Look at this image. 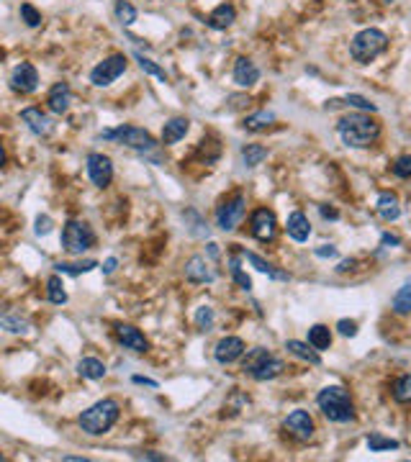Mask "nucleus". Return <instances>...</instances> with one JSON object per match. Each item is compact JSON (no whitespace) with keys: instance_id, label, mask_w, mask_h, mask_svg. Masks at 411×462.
Returning <instances> with one entry per match:
<instances>
[{"instance_id":"43","label":"nucleus","mask_w":411,"mask_h":462,"mask_svg":"<svg viewBox=\"0 0 411 462\" xmlns=\"http://www.w3.org/2000/svg\"><path fill=\"white\" fill-rule=\"evenodd\" d=\"M393 172H396L398 178H411V157L406 154V157H398L396 159V164H393Z\"/></svg>"},{"instance_id":"31","label":"nucleus","mask_w":411,"mask_h":462,"mask_svg":"<svg viewBox=\"0 0 411 462\" xmlns=\"http://www.w3.org/2000/svg\"><path fill=\"white\" fill-rule=\"evenodd\" d=\"M265 157H268V150L260 147V144H247V147L242 150V162L247 164V167H257Z\"/></svg>"},{"instance_id":"29","label":"nucleus","mask_w":411,"mask_h":462,"mask_svg":"<svg viewBox=\"0 0 411 462\" xmlns=\"http://www.w3.org/2000/svg\"><path fill=\"white\" fill-rule=\"evenodd\" d=\"M285 370L283 360H278V357H270L268 363L263 365V367L255 372V380H273V377H278L280 372Z\"/></svg>"},{"instance_id":"22","label":"nucleus","mask_w":411,"mask_h":462,"mask_svg":"<svg viewBox=\"0 0 411 462\" xmlns=\"http://www.w3.org/2000/svg\"><path fill=\"white\" fill-rule=\"evenodd\" d=\"M378 214H381L383 221H396L398 216H401V206H398V198L393 195V193H381L378 195Z\"/></svg>"},{"instance_id":"36","label":"nucleus","mask_w":411,"mask_h":462,"mask_svg":"<svg viewBox=\"0 0 411 462\" xmlns=\"http://www.w3.org/2000/svg\"><path fill=\"white\" fill-rule=\"evenodd\" d=\"M368 447L370 452H386V449H398V442L388 439V437H381V434H370Z\"/></svg>"},{"instance_id":"12","label":"nucleus","mask_w":411,"mask_h":462,"mask_svg":"<svg viewBox=\"0 0 411 462\" xmlns=\"http://www.w3.org/2000/svg\"><path fill=\"white\" fill-rule=\"evenodd\" d=\"M242 355H244V341H242L239 336H224V339L216 344V349H213V357H216V363H221V365L237 363Z\"/></svg>"},{"instance_id":"19","label":"nucleus","mask_w":411,"mask_h":462,"mask_svg":"<svg viewBox=\"0 0 411 462\" xmlns=\"http://www.w3.org/2000/svg\"><path fill=\"white\" fill-rule=\"evenodd\" d=\"M285 231H288V236H291L293 242H306L311 236V224H309V219L301 211H293L288 216V221H285Z\"/></svg>"},{"instance_id":"39","label":"nucleus","mask_w":411,"mask_h":462,"mask_svg":"<svg viewBox=\"0 0 411 462\" xmlns=\"http://www.w3.org/2000/svg\"><path fill=\"white\" fill-rule=\"evenodd\" d=\"M229 272H232V277H234V283L239 285L242 291H249L252 288V280H249L244 272H242V267H239V260H229Z\"/></svg>"},{"instance_id":"46","label":"nucleus","mask_w":411,"mask_h":462,"mask_svg":"<svg viewBox=\"0 0 411 462\" xmlns=\"http://www.w3.org/2000/svg\"><path fill=\"white\" fill-rule=\"evenodd\" d=\"M316 257H337V247H332V244H321L319 249H316Z\"/></svg>"},{"instance_id":"41","label":"nucleus","mask_w":411,"mask_h":462,"mask_svg":"<svg viewBox=\"0 0 411 462\" xmlns=\"http://www.w3.org/2000/svg\"><path fill=\"white\" fill-rule=\"evenodd\" d=\"M196 327L203 329V332L213 327V308L211 306H201L198 311H196Z\"/></svg>"},{"instance_id":"33","label":"nucleus","mask_w":411,"mask_h":462,"mask_svg":"<svg viewBox=\"0 0 411 462\" xmlns=\"http://www.w3.org/2000/svg\"><path fill=\"white\" fill-rule=\"evenodd\" d=\"M393 399L396 403H411V375H401L393 385Z\"/></svg>"},{"instance_id":"16","label":"nucleus","mask_w":411,"mask_h":462,"mask_svg":"<svg viewBox=\"0 0 411 462\" xmlns=\"http://www.w3.org/2000/svg\"><path fill=\"white\" fill-rule=\"evenodd\" d=\"M72 103V90L67 83H54L49 90V95H47V106H49L52 114H67V108H70Z\"/></svg>"},{"instance_id":"45","label":"nucleus","mask_w":411,"mask_h":462,"mask_svg":"<svg viewBox=\"0 0 411 462\" xmlns=\"http://www.w3.org/2000/svg\"><path fill=\"white\" fill-rule=\"evenodd\" d=\"M337 329H340L342 336H355V334H357V324H355V321H347V319H342L340 324H337Z\"/></svg>"},{"instance_id":"11","label":"nucleus","mask_w":411,"mask_h":462,"mask_svg":"<svg viewBox=\"0 0 411 462\" xmlns=\"http://www.w3.org/2000/svg\"><path fill=\"white\" fill-rule=\"evenodd\" d=\"M36 85H39V72H36L34 64L29 62L16 64L13 72H11V87H13V92L29 95V92L36 90Z\"/></svg>"},{"instance_id":"48","label":"nucleus","mask_w":411,"mask_h":462,"mask_svg":"<svg viewBox=\"0 0 411 462\" xmlns=\"http://www.w3.org/2000/svg\"><path fill=\"white\" fill-rule=\"evenodd\" d=\"M321 216H324V219H337V211H334V208H326V206H321Z\"/></svg>"},{"instance_id":"47","label":"nucleus","mask_w":411,"mask_h":462,"mask_svg":"<svg viewBox=\"0 0 411 462\" xmlns=\"http://www.w3.org/2000/svg\"><path fill=\"white\" fill-rule=\"evenodd\" d=\"M134 383H139V385H149V388H157V383L155 380H149V377H142V375H134Z\"/></svg>"},{"instance_id":"44","label":"nucleus","mask_w":411,"mask_h":462,"mask_svg":"<svg viewBox=\"0 0 411 462\" xmlns=\"http://www.w3.org/2000/svg\"><path fill=\"white\" fill-rule=\"evenodd\" d=\"M49 231H52V219L49 216H39V219H36V234L47 236Z\"/></svg>"},{"instance_id":"9","label":"nucleus","mask_w":411,"mask_h":462,"mask_svg":"<svg viewBox=\"0 0 411 462\" xmlns=\"http://www.w3.org/2000/svg\"><path fill=\"white\" fill-rule=\"evenodd\" d=\"M249 231L255 236L257 242H273L278 234V221L275 214L270 208H257L252 214V221H249Z\"/></svg>"},{"instance_id":"1","label":"nucleus","mask_w":411,"mask_h":462,"mask_svg":"<svg viewBox=\"0 0 411 462\" xmlns=\"http://www.w3.org/2000/svg\"><path fill=\"white\" fill-rule=\"evenodd\" d=\"M337 131H340L342 142L355 150H365L370 144H376V139L381 136V126L365 114H350L340 118Z\"/></svg>"},{"instance_id":"35","label":"nucleus","mask_w":411,"mask_h":462,"mask_svg":"<svg viewBox=\"0 0 411 462\" xmlns=\"http://www.w3.org/2000/svg\"><path fill=\"white\" fill-rule=\"evenodd\" d=\"M393 311H396V313H411V283H406L404 288L393 296Z\"/></svg>"},{"instance_id":"15","label":"nucleus","mask_w":411,"mask_h":462,"mask_svg":"<svg viewBox=\"0 0 411 462\" xmlns=\"http://www.w3.org/2000/svg\"><path fill=\"white\" fill-rule=\"evenodd\" d=\"M285 429L296 437V439H301V442H306V439H311L314 437V419L309 416L306 411H293L288 419H285Z\"/></svg>"},{"instance_id":"7","label":"nucleus","mask_w":411,"mask_h":462,"mask_svg":"<svg viewBox=\"0 0 411 462\" xmlns=\"http://www.w3.org/2000/svg\"><path fill=\"white\" fill-rule=\"evenodd\" d=\"M244 211H247V198L242 193H234L232 198H227L216 208V226L221 231H232V229L239 226V221L244 219Z\"/></svg>"},{"instance_id":"4","label":"nucleus","mask_w":411,"mask_h":462,"mask_svg":"<svg viewBox=\"0 0 411 462\" xmlns=\"http://www.w3.org/2000/svg\"><path fill=\"white\" fill-rule=\"evenodd\" d=\"M386 47H388V36L383 34L381 29H365L352 39L350 54H352L355 62L368 64L376 57H381L383 51H386Z\"/></svg>"},{"instance_id":"27","label":"nucleus","mask_w":411,"mask_h":462,"mask_svg":"<svg viewBox=\"0 0 411 462\" xmlns=\"http://www.w3.org/2000/svg\"><path fill=\"white\" fill-rule=\"evenodd\" d=\"M47 298H49L54 306L67 303V291H64V283L59 275H52L49 280H47Z\"/></svg>"},{"instance_id":"18","label":"nucleus","mask_w":411,"mask_h":462,"mask_svg":"<svg viewBox=\"0 0 411 462\" xmlns=\"http://www.w3.org/2000/svg\"><path fill=\"white\" fill-rule=\"evenodd\" d=\"M185 277H188L191 283H213V280H216V275H213V270L208 267V262H206L203 257H191V260H188V265H185Z\"/></svg>"},{"instance_id":"37","label":"nucleus","mask_w":411,"mask_h":462,"mask_svg":"<svg viewBox=\"0 0 411 462\" xmlns=\"http://www.w3.org/2000/svg\"><path fill=\"white\" fill-rule=\"evenodd\" d=\"M134 57H136V62H139V67H142V70L147 72V75H155L157 80H162V83H167V72H165L162 67H157V64L152 62V59H147V57H144V54H139V51H136Z\"/></svg>"},{"instance_id":"51","label":"nucleus","mask_w":411,"mask_h":462,"mask_svg":"<svg viewBox=\"0 0 411 462\" xmlns=\"http://www.w3.org/2000/svg\"><path fill=\"white\" fill-rule=\"evenodd\" d=\"M144 460H165L162 455H155V452H149V455H144Z\"/></svg>"},{"instance_id":"40","label":"nucleus","mask_w":411,"mask_h":462,"mask_svg":"<svg viewBox=\"0 0 411 462\" xmlns=\"http://www.w3.org/2000/svg\"><path fill=\"white\" fill-rule=\"evenodd\" d=\"M21 18L26 21V26H31V29H36V26L42 23V13H39L31 3H23L21 6Z\"/></svg>"},{"instance_id":"25","label":"nucleus","mask_w":411,"mask_h":462,"mask_svg":"<svg viewBox=\"0 0 411 462\" xmlns=\"http://www.w3.org/2000/svg\"><path fill=\"white\" fill-rule=\"evenodd\" d=\"M78 372L88 380H100V377H106V365L100 363L98 357H85L78 363Z\"/></svg>"},{"instance_id":"20","label":"nucleus","mask_w":411,"mask_h":462,"mask_svg":"<svg viewBox=\"0 0 411 462\" xmlns=\"http://www.w3.org/2000/svg\"><path fill=\"white\" fill-rule=\"evenodd\" d=\"M234 18H237L234 6H229V3H221V6L213 8L211 16H208V26H211V29H216V31H224V29H229V26L234 23Z\"/></svg>"},{"instance_id":"17","label":"nucleus","mask_w":411,"mask_h":462,"mask_svg":"<svg viewBox=\"0 0 411 462\" xmlns=\"http://www.w3.org/2000/svg\"><path fill=\"white\" fill-rule=\"evenodd\" d=\"M260 80V70H257V64L247 57H239L234 64V83L239 87H252Z\"/></svg>"},{"instance_id":"42","label":"nucleus","mask_w":411,"mask_h":462,"mask_svg":"<svg viewBox=\"0 0 411 462\" xmlns=\"http://www.w3.org/2000/svg\"><path fill=\"white\" fill-rule=\"evenodd\" d=\"M334 103H347V106H355V108H362V111H378L376 103H370L368 98H362V95H347L345 100H334Z\"/></svg>"},{"instance_id":"49","label":"nucleus","mask_w":411,"mask_h":462,"mask_svg":"<svg viewBox=\"0 0 411 462\" xmlns=\"http://www.w3.org/2000/svg\"><path fill=\"white\" fill-rule=\"evenodd\" d=\"M116 257H111V260H106V265H103V272H114L116 270Z\"/></svg>"},{"instance_id":"28","label":"nucleus","mask_w":411,"mask_h":462,"mask_svg":"<svg viewBox=\"0 0 411 462\" xmlns=\"http://www.w3.org/2000/svg\"><path fill=\"white\" fill-rule=\"evenodd\" d=\"M309 344H311L314 349H329V344H332V334H329V329L324 327V324H316V327L309 329Z\"/></svg>"},{"instance_id":"2","label":"nucleus","mask_w":411,"mask_h":462,"mask_svg":"<svg viewBox=\"0 0 411 462\" xmlns=\"http://www.w3.org/2000/svg\"><path fill=\"white\" fill-rule=\"evenodd\" d=\"M80 429L85 434H93V437H100V434L111 432L116 421H119V403L111 399H103L98 403H93L90 408L80 413Z\"/></svg>"},{"instance_id":"21","label":"nucleus","mask_w":411,"mask_h":462,"mask_svg":"<svg viewBox=\"0 0 411 462\" xmlns=\"http://www.w3.org/2000/svg\"><path fill=\"white\" fill-rule=\"evenodd\" d=\"M188 128H191V121H188V118H183V116L170 118V121L165 123V128H162V144L180 142V139L188 134Z\"/></svg>"},{"instance_id":"23","label":"nucleus","mask_w":411,"mask_h":462,"mask_svg":"<svg viewBox=\"0 0 411 462\" xmlns=\"http://www.w3.org/2000/svg\"><path fill=\"white\" fill-rule=\"evenodd\" d=\"M270 352L265 347H255V349H249L247 355H244V360H242V370H244V372H247V375H252L255 377V372L260 367H263L265 363H268L270 360Z\"/></svg>"},{"instance_id":"8","label":"nucleus","mask_w":411,"mask_h":462,"mask_svg":"<svg viewBox=\"0 0 411 462\" xmlns=\"http://www.w3.org/2000/svg\"><path fill=\"white\" fill-rule=\"evenodd\" d=\"M124 72H126V57H124V54H114V57L103 59L100 64L93 67L90 83L95 87H108L111 83H116Z\"/></svg>"},{"instance_id":"5","label":"nucleus","mask_w":411,"mask_h":462,"mask_svg":"<svg viewBox=\"0 0 411 462\" xmlns=\"http://www.w3.org/2000/svg\"><path fill=\"white\" fill-rule=\"evenodd\" d=\"M100 139H111V142H119L124 147H131L136 152H149L155 150V136L144 131V128H136V126H119V128H111V131H103Z\"/></svg>"},{"instance_id":"13","label":"nucleus","mask_w":411,"mask_h":462,"mask_svg":"<svg viewBox=\"0 0 411 462\" xmlns=\"http://www.w3.org/2000/svg\"><path fill=\"white\" fill-rule=\"evenodd\" d=\"M21 121L34 131L36 136H49L54 131V123L47 114H42V108H23L21 111Z\"/></svg>"},{"instance_id":"38","label":"nucleus","mask_w":411,"mask_h":462,"mask_svg":"<svg viewBox=\"0 0 411 462\" xmlns=\"http://www.w3.org/2000/svg\"><path fill=\"white\" fill-rule=\"evenodd\" d=\"M95 267H98V262H95V260H85V262H80V265H64V262L57 265V270L59 272H67V275H83V272L95 270Z\"/></svg>"},{"instance_id":"10","label":"nucleus","mask_w":411,"mask_h":462,"mask_svg":"<svg viewBox=\"0 0 411 462\" xmlns=\"http://www.w3.org/2000/svg\"><path fill=\"white\" fill-rule=\"evenodd\" d=\"M88 175H90L95 188H108L114 180V164L106 154L93 152V154H88Z\"/></svg>"},{"instance_id":"26","label":"nucleus","mask_w":411,"mask_h":462,"mask_svg":"<svg viewBox=\"0 0 411 462\" xmlns=\"http://www.w3.org/2000/svg\"><path fill=\"white\" fill-rule=\"evenodd\" d=\"M244 260L247 262H252L255 265V270L257 272H265V275H270V277H275V280H288V272H280V270H275L270 262H265L263 257L260 255H255V252H244Z\"/></svg>"},{"instance_id":"52","label":"nucleus","mask_w":411,"mask_h":462,"mask_svg":"<svg viewBox=\"0 0 411 462\" xmlns=\"http://www.w3.org/2000/svg\"><path fill=\"white\" fill-rule=\"evenodd\" d=\"M383 3H393V0H383Z\"/></svg>"},{"instance_id":"30","label":"nucleus","mask_w":411,"mask_h":462,"mask_svg":"<svg viewBox=\"0 0 411 462\" xmlns=\"http://www.w3.org/2000/svg\"><path fill=\"white\" fill-rule=\"evenodd\" d=\"M114 13H116V18H119L121 26H131V23L136 21V8L131 6L129 0H116Z\"/></svg>"},{"instance_id":"6","label":"nucleus","mask_w":411,"mask_h":462,"mask_svg":"<svg viewBox=\"0 0 411 462\" xmlns=\"http://www.w3.org/2000/svg\"><path fill=\"white\" fill-rule=\"evenodd\" d=\"M62 244L70 255H83L95 244V234L85 221H67L62 229Z\"/></svg>"},{"instance_id":"3","label":"nucleus","mask_w":411,"mask_h":462,"mask_svg":"<svg viewBox=\"0 0 411 462\" xmlns=\"http://www.w3.org/2000/svg\"><path fill=\"white\" fill-rule=\"evenodd\" d=\"M316 403L324 411V416L334 424H347V421L355 419V408L352 401H350L347 391L340 388V385H329L324 391H319L316 396Z\"/></svg>"},{"instance_id":"34","label":"nucleus","mask_w":411,"mask_h":462,"mask_svg":"<svg viewBox=\"0 0 411 462\" xmlns=\"http://www.w3.org/2000/svg\"><path fill=\"white\" fill-rule=\"evenodd\" d=\"M3 329L11 332V334H26L29 332V321L21 319V316H13V313H6L3 316Z\"/></svg>"},{"instance_id":"24","label":"nucleus","mask_w":411,"mask_h":462,"mask_svg":"<svg viewBox=\"0 0 411 462\" xmlns=\"http://www.w3.org/2000/svg\"><path fill=\"white\" fill-rule=\"evenodd\" d=\"M285 349H288L293 357H298V360H304V363H309V365H319L321 363L319 349H314L311 344H304V341L291 339L288 344H285Z\"/></svg>"},{"instance_id":"32","label":"nucleus","mask_w":411,"mask_h":462,"mask_svg":"<svg viewBox=\"0 0 411 462\" xmlns=\"http://www.w3.org/2000/svg\"><path fill=\"white\" fill-rule=\"evenodd\" d=\"M273 121H275V114H270V111H260V114H255V116H247L244 128H249V131H263V128H268Z\"/></svg>"},{"instance_id":"14","label":"nucleus","mask_w":411,"mask_h":462,"mask_svg":"<svg viewBox=\"0 0 411 462\" xmlns=\"http://www.w3.org/2000/svg\"><path fill=\"white\" fill-rule=\"evenodd\" d=\"M116 334H119L121 344L126 349H131V352H136V355H144L149 349V341L144 339L142 332L136 327H131V324H119V327H116Z\"/></svg>"},{"instance_id":"50","label":"nucleus","mask_w":411,"mask_h":462,"mask_svg":"<svg viewBox=\"0 0 411 462\" xmlns=\"http://www.w3.org/2000/svg\"><path fill=\"white\" fill-rule=\"evenodd\" d=\"M401 239L398 236H391V234H383V244H398Z\"/></svg>"}]
</instances>
